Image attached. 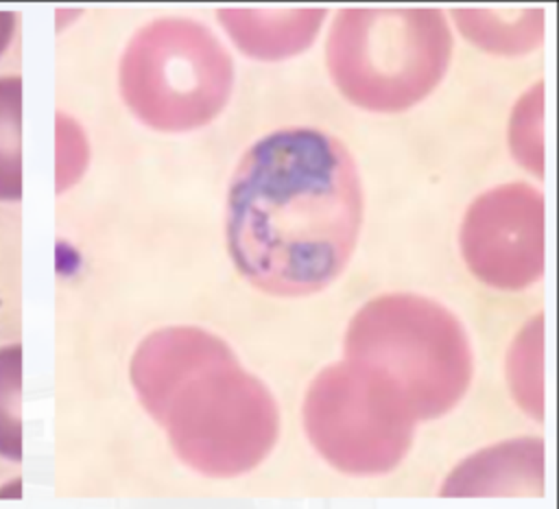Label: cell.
I'll use <instances>...</instances> for the list:
<instances>
[{
  "instance_id": "4fadbf2b",
  "label": "cell",
  "mask_w": 559,
  "mask_h": 509,
  "mask_svg": "<svg viewBox=\"0 0 559 509\" xmlns=\"http://www.w3.org/2000/svg\"><path fill=\"white\" fill-rule=\"evenodd\" d=\"M544 81L526 90L509 122V146L513 157L533 175L544 177Z\"/></svg>"
},
{
  "instance_id": "7a4b0ae2",
  "label": "cell",
  "mask_w": 559,
  "mask_h": 509,
  "mask_svg": "<svg viewBox=\"0 0 559 509\" xmlns=\"http://www.w3.org/2000/svg\"><path fill=\"white\" fill-rule=\"evenodd\" d=\"M133 389L173 450L207 476L255 467L280 430L277 404L229 345L201 328H164L131 360Z\"/></svg>"
},
{
  "instance_id": "9a60e30c",
  "label": "cell",
  "mask_w": 559,
  "mask_h": 509,
  "mask_svg": "<svg viewBox=\"0 0 559 509\" xmlns=\"http://www.w3.org/2000/svg\"><path fill=\"white\" fill-rule=\"evenodd\" d=\"M13 26H15V15L9 11H0V55L13 35Z\"/></svg>"
},
{
  "instance_id": "52a82bcc",
  "label": "cell",
  "mask_w": 559,
  "mask_h": 509,
  "mask_svg": "<svg viewBox=\"0 0 559 509\" xmlns=\"http://www.w3.org/2000/svg\"><path fill=\"white\" fill-rule=\"evenodd\" d=\"M461 253L469 271L500 291L531 286L546 264V203L526 184L483 192L467 208Z\"/></svg>"
},
{
  "instance_id": "ba28073f",
  "label": "cell",
  "mask_w": 559,
  "mask_h": 509,
  "mask_svg": "<svg viewBox=\"0 0 559 509\" xmlns=\"http://www.w3.org/2000/svg\"><path fill=\"white\" fill-rule=\"evenodd\" d=\"M546 446L537 437L509 439L463 459L445 478L441 496H542Z\"/></svg>"
},
{
  "instance_id": "8992f818",
  "label": "cell",
  "mask_w": 559,
  "mask_h": 509,
  "mask_svg": "<svg viewBox=\"0 0 559 509\" xmlns=\"http://www.w3.org/2000/svg\"><path fill=\"white\" fill-rule=\"evenodd\" d=\"M413 419L347 363L325 367L304 398V426L317 452L347 474H382L408 452Z\"/></svg>"
},
{
  "instance_id": "7c38bea8",
  "label": "cell",
  "mask_w": 559,
  "mask_h": 509,
  "mask_svg": "<svg viewBox=\"0 0 559 509\" xmlns=\"http://www.w3.org/2000/svg\"><path fill=\"white\" fill-rule=\"evenodd\" d=\"M22 79H0V201L22 197Z\"/></svg>"
},
{
  "instance_id": "277c9868",
  "label": "cell",
  "mask_w": 559,
  "mask_h": 509,
  "mask_svg": "<svg viewBox=\"0 0 559 509\" xmlns=\"http://www.w3.org/2000/svg\"><path fill=\"white\" fill-rule=\"evenodd\" d=\"M450 55V26L432 9L341 11L325 48L341 94L371 111L419 103L441 81Z\"/></svg>"
},
{
  "instance_id": "9c48e42d",
  "label": "cell",
  "mask_w": 559,
  "mask_h": 509,
  "mask_svg": "<svg viewBox=\"0 0 559 509\" xmlns=\"http://www.w3.org/2000/svg\"><path fill=\"white\" fill-rule=\"evenodd\" d=\"M325 20L323 9L255 11L221 9L218 22L234 44L255 59H284L306 50Z\"/></svg>"
},
{
  "instance_id": "5b68a950",
  "label": "cell",
  "mask_w": 559,
  "mask_h": 509,
  "mask_svg": "<svg viewBox=\"0 0 559 509\" xmlns=\"http://www.w3.org/2000/svg\"><path fill=\"white\" fill-rule=\"evenodd\" d=\"M231 74L229 55L201 22L159 17L129 42L120 61V92L148 127L190 131L225 107Z\"/></svg>"
},
{
  "instance_id": "8fae6325",
  "label": "cell",
  "mask_w": 559,
  "mask_h": 509,
  "mask_svg": "<svg viewBox=\"0 0 559 509\" xmlns=\"http://www.w3.org/2000/svg\"><path fill=\"white\" fill-rule=\"evenodd\" d=\"M507 376L518 406L526 415L544 419V315H535L513 339Z\"/></svg>"
},
{
  "instance_id": "6da1fadb",
  "label": "cell",
  "mask_w": 559,
  "mask_h": 509,
  "mask_svg": "<svg viewBox=\"0 0 559 509\" xmlns=\"http://www.w3.org/2000/svg\"><path fill=\"white\" fill-rule=\"evenodd\" d=\"M362 218L347 149L317 129H284L240 159L227 194V242L240 273L275 295H310L349 260Z\"/></svg>"
},
{
  "instance_id": "30bf717a",
  "label": "cell",
  "mask_w": 559,
  "mask_h": 509,
  "mask_svg": "<svg viewBox=\"0 0 559 509\" xmlns=\"http://www.w3.org/2000/svg\"><path fill=\"white\" fill-rule=\"evenodd\" d=\"M454 22L459 31L478 48L496 55H522L533 50L546 33V15L539 9L504 20L493 11L456 9Z\"/></svg>"
},
{
  "instance_id": "3957f363",
  "label": "cell",
  "mask_w": 559,
  "mask_h": 509,
  "mask_svg": "<svg viewBox=\"0 0 559 509\" xmlns=\"http://www.w3.org/2000/svg\"><path fill=\"white\" fill-rule=\"evenodd\" d=\"M345 363L413 422L448 413L472 380L461 321L419 295H382L349 321Z\"/></svg>"
},
{
  "instance_id": "5bb4252c",
  "label": "cell",
  "mask_w": 559,
  "mask_h": 509,
  "mask_svg": "<svg viewBox=\"0 0 559 509\" xmlns=\"http://www.w3.org/2000/svg\"><path fill=\"white\" fill-rule=\"evenodd\" d=\"M22 345L0 347V457L22 459Z\"/></svg>"
}]
</instances>
